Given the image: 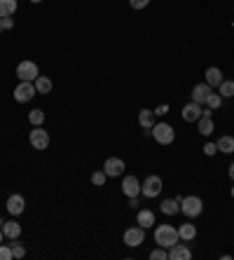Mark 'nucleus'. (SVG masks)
<instances>
[{"label":"nucleus","mask_w":234,"mask_h":260,"mask_svg":"<svg viewBox=\"0 0 234 260\" xmlns=\"http://www.w3.org/2000/svg\"><path fill=\"white\" fill-rule=\"evenodd\" d=\"M145 242V227L141 225H136V227H129L127 232H124V244L131 248H138L141 244Z\"/></svg>","instance_id":"0eeeda50"},{"label":"nucleus","mask_w":234,"mask_h":260,"mask_svg":"<svg viewBox=\"0 0 234 260\" xmlns=\"http://www.w3.org/2000/svg\"><path fill=\"white\" fill-rule=\"evenodd\" d=\"M0 260H14L10 244H0Z\"/></svg>","instance_id":"7c9ffc66"},{"label":"nucleus","mask_w":234,"mask_h":260,"mask_svg":"<svg viewBox=\"0 0 234 260\" xmlns=\"http://www.w3.org/2000/svg\"><path fill=\"white\" fill-rule=\"evenodd\" d=\"M0 31H5V28H2V17H0Z\"/></svg>","instance_id":"58836bf2"},{"label":"nucleus","mask_w":234,"mask_h":260,"mask_svg":"<svg viewBox=\"0 0 234 260\" xmlns=\"http://www.w3.org/2000/svg\"><path fill=\"white\" fill-rule=\"evenodd\" d=\"M129 207H131V208L141 207V204H138V197H129Z\"/></svg>","instance_id":"c9c22d12"},{"label":"nucleus","mask_w":234,"mask_h":260,"mask_svg":"<svg viewBox=\"0 0 234 260\" xmlns=\"http://www.w3.org/2000/svg\"><path fill=\"white\" fill-rule=\"evenodd\" d=\"M35 94H38V91H35V85H33V82H19V85H17V89H14V101H19V104H28Z\"/></svg>","instance_id":"423d86ee"},{"label":"nucleus","mask_w":234,"mask_h":260,"mask_svg":"<svg viewBox=\"0 0 234 260\" xmlns=\"http://www.w3.org/2000/svg\"><path fill=\"white\" fill-rule=\"evenodd\" d=\"M204 153H206L208 157H213L216 153H218V148H216V143H206L204 145Z\"/></svg>","instance_id":"473e14b6"},{"label":"nucleus","mask_w":234,"mask_h":260,"mask_svg":"<svg viewBox=\"0 0 234 260\" xmlns=\"http://www.w3.org/2000/svg\"><path fill=\"white\" fill-rule=\"evenodd\" d=\"M152 136H155L157 143L169 145V143H173V139H176V129H173L171 124H167V122H159V124L152 127Z\"/></svg>","instance_id":"f03ea898"},{"label":"nucleus","mask_w":234,"mask_h":260,"mask_svg":"<svg viewBox=\"0 0 234 260\" xmlns=\"http://www.w3.org/2000/svg\"><path fill=\"white\" fill-rule=\"evenodd\" d=\"M190 258H192V251H190L187 244L176 242V244L169 248V260H190Z\"/></svg>","instance_id":"9b49d317"},{"label":"nucleus","mask_w":234,"mask_h":260,"mask_svg":"<svg viewBox=\"0 0 234 260\" xmlns=\"http://www.w3.org/2000/svg\"><path fill=\"white\" fill-rule=\"evenodd\" d=\"M28 122H31L33 127H42V122H45V113H42L40 108L31 110V113H28Z\"/></svg>","instance_id":"a878e982"},{"label":"nucleus","mask_w":234,"mask_h":260,"mask_svg":"<svg viewBox=\"0 0 234 260\" xmlns=\"http://www.w3.org/2000/svg\"><path fill=\"white\" fill-rule=\"evenodd\" d=\"M222 82V73L220 68H216V66H211V68H206V85L213 89V87H220Z\"/></svg>","instance_id":"dca6fc26"},{"label":"nucleus","mask_w":234,"mask_h":260,"mask_svg":"<svg viewBox=\"0 0 234 260\" xmlns=\"http://www.w3.org/2000/svg\"><path fill=\"white\" fill-rule=\"evenodd\" d=\"M150 258L152 260H169V248L164 246H157L152 253H150Z\"/></svg>","instance_id":"c85d7f7f"},{"label":"nucleus","mask_w":234,"mask_h":260,"mask_svg":"<svg viewBox=\"0 0 234 260\" xmlns=\"http://www.w3.org/2000/svg\"><path fill=\"white\" fill-rule=\"evenodd\" d=\"M10 248H12V258H24V256H26V248H24V244H19L17 239H12Z\"/></svg>","instance_id":"cd10ccee"},{"label":"nucleus","mask_w":234,"mask_h":260,"mask_svg":"<svg viewBox=\"0 0 234 260\" xmlns=\"http://www.w3.org/2000/svg\"><path fill=\"white\" fill-rule=\"evenodd\" d=\"M38 75H40V70L33 61H21V64L17 66V78L21 80V82H35Z\"/></svg>","instance_id":"39448f33"},{"label":"nucleus","mask_w":234,"mask_h":260,"mask_svg":"<svg viewBox=\"0 0 234 260\" xmlns=\"http://www.w3.org/2000/svg\"><path fill=\"white\" fill-rule=\"evenodd\" d=\"M138 124H141L143 129H152V127H155V110L143 108V110L138 113Z\"/></svg>","instance_id":"2eb2a0df"},{"label":"nucleus","mask_w":234,"mask_h":260,"mask_svg":"<svg viewBox=\"0 0 234 260\" xmlns=\"http://www.w3.org/2000/svg\"><path fill=\"white\" fill-rule=\"evenodd\" d=\"M31 2H42V0H31Z\"/></svg>","instance_id":"ea45409f"},{"label":"nucleus","mask_w":234,"mask_h":260,"mask_svg":"<svg viewBox=\"0 0 234 260\" xmlns=\"http://www.w3.org/2000/svg\"><path fill=\"white\" fill-rule=\"evenodd\" d=\"M181 115H183V120H185V122H197V120L201 117V105L192 101V104H187L185 108H183Z\"/></svg>","instance_id":"ddd939ff"},{"label":"nucleus","mask_w":234,"mask_h":260,"mask_svg":"<svg viewBox=\"0 0 234 260\" xmlns=\"http://www.w3.org/2000/svg\"><path fill=\"white\" fill-rule=\"evenodd\" d=\"M136 225H141V227H152L155 225V213L150 211V208H141L138 211V216H136Z\"/></svg>","instance_id":"4468645a"},{"label":"nucleus","mask_w":234,"mask_h":260,"mask_svg":"<svg viewBox=\"0 0 234 260\" xmlns=\"http://www.w3.org/2000/svg\"><path fill=\"white\" fill-rule=\"evenodd\" d=\"M2 237H5V234H2V227H0V244H2Z\"/></svg>","instance_id":"4c0bfd02"},{"label":"nucleus","mask_w":234,"mask_h":260,"mask_svg":"<svg viewBox=\"0 0 234 260\" xmlns=\"http://www.w3.org/2000/svg\"><path fill=\"white\" fill-rule=\"evenodd\" d=\"M28 139H31V145H33L35 150H47V145H50V134L42 129V127H33Z\"/></svg>","instance_id":"6e6552de"},{"label":"nucleus","mask_w":234,"mask_h":260,"mask_svg":"<svg viewBox=\"0 0 234 260\" xmlns=\"http://www.w3.org/2000/svg\"><path fill=\"white\" fill-rule=\"evenodd\" d=\"M230 178H232V181H234V162H232V164H230Z\"/></svg>","instance_id":"e433bc0d"},{"label":"nucleus","mask_w":234,"mask_h":260,"mask_svg":"<svg viewBox=\"0 0 234 260\" xmlns=\"http://www.w3.org/2000/svg\"><path fill=\"white\" fill-rule=\"evenodd\" d=\"M105 178H108V176H105V171H94V173H91V183H94V185H99V188L105 183Z\"/></svg>","instance_id":"c756f323"},{"label":"nucleus","mask_w":234,"mask_h":260,"mask_svg":"<svg viewBox=\"0 0 234 260\" xmlns=\"http://www.w3.org/2000/svg\"><path fill=\"white\" fill-rule=\"evenodd\" d=\"M232 199H234V185H232Z\"/></svg>","instance_id":"a19ab883"},{"label":"nucleus","mask_w":234,"mask_h":260,"mask_svg":"<svg viewBox=\"0 0 234 260\" xmlns=\"http://www.w3.org/2000/svg\"><path fill=\"white\" fill-rule=\"evenodd\" d=\"M33 85H35V91H38V94H50V91H52V87H54L52 80L45 78V75H38Z\"/></svg>","instance_id":"4be33fe9"},{"label":"nucleus","mask_w":234,"mask_h":260,"mask_svg":"<svg viewBox=\"0 0 234 260\" xmlns=\"http://www.w3.org/2000/svg\"><path fill=\"white\" fill-rule=\"evenodd\" d=\"M162 190H164V185H162V178H159V176H148V178L141 183V195L148 197V199H155Z\"/></svg>","instance_id":"20e7f679"},{"label":"nucleus","mask_w":234,"mask_h":260,"mask_svg":"<svg viewBox=\"0 0 234 260\" xmlns=\"http://www.w3.org/2000/svg\"><path fill=\"white\" fill-rule=\"evenodd\" d=\"M181 211V202H176V199H167V202H162V213H167V216H176Z\"/></svg>","instance_id":"5701e85b"},{"label":"nucleus","mask_w":234,"mask_h":260,"mask_svg":"<svg viewBox=\"0 0 234 260\" xmlns=\"http://www.w3.org/2000/svg\"><path fill=\"white\" fill-rule=\"evenodd\" d=\"M211 87H208V85H197L195 89H192V101H195V104H206V99H208V94H211Z\"/></svg>","instance_id":"f3484780"},{"label":"nucleus","mask_w":234,"mask_h":260,"mask_svg":"<svg viewBox=\"0 0 234 260\" xmlns=\"http://www.w3.org/2000/svg\"><path fill=\"white\" fill-rule=\"evenodd\" d=\"M155 242H157V246L171 248L176 242H181V237H178V230H176L173 225H157L155 227Z\"/></svg>","instance_id":"f257e3e1"},{"label":"nucleus","mask_w":234,"mask_h":260,"mask_svg":"<svg viewBox=\"0 0 234 260\" xmlns=\"http://www.w3.org/2000/svg\"><path fill=\"white\" fill-rule=\"evenodd\" d=\"M2 28H5V31H10V28H14V21L10 19V17H2Z\"/></svg>","instance_id":"72a5a7b5"},{"label":"nucleus","mask_w":234,"mask_h":260,"mask_svg":"<svg viewBox=\"0 0 234 260\" xmlns=\"http://www.w3.org/2000/svg\"><path fill=\"white\" fill-rule=\"evenodd\" d=\"M218 94H220L222 99H230V96H234V82H232V80H222L220 87H218Z\"/></svg>","instance_id":"393cba45"},{"label":"nucleus","mask_w":234,"mask_h":260,"mask_svg":"<svg viewBox=\"0 0 234 260\" xmlns=\"http://www.w3.org/2000/svg\"><path fill=\"white\" fill-rule=\"evenodd\" d=\"M124 159H119V157H110V159H105L103 164V171L108 178H117V176H122L124 173Z\"/></svg>","instance_id":"1a4fd4ad"},{"label":"nucleus","mask_w":234,"mask_h":260,"mask_svg":"<svg viewBox=\"0 0 234 260\" xmlns=\"http://www.w3.org/2000/svg\"><path fill=\"white\" fill-rule=\"evenodd\" d=\"M167 110H169V105H159L155 110V115H167Z\"/></svg>","instance_id":"f704fd0d"},{"label":"nucleus","mask_w":234,"mask_h":260,"mask_svg":"<svg viewBox=\"0 0 234 260\" xmlns=\"http://www.w3.org/2000/svg\"><path fill=\"white\" fill-rule=\"evenodd\" d=\"M216 148H218V153L232 155L234 153V136H220V139H218V143H216Z\"/></svg>","instance_id":"aec40b11"},{"label":"nucleus","mask_w":234,"mask_h":260,"mask_svg":"<svg viewBox=\"0 0 234 260\" xmlns=\"http://www.w3.org/2000/svg\"><path fill=\"white\" fill-rule=\"evenodd\" d=\"M148 2H150V0H129V5L134 10H143V7H148Z\"/></svg>","instance_id":"2f4dec72"},{"label":"nucleus","mask_w":234,"mask_h":260,"mask_svg":"<svg viewBox=\"0 0 234 260\" xmlns=\"http://www.w3.org/2000/svg\"><path fill=\"white\" fill-rule=\"evenodd\" d=\"M122 192L127 197H138L141 195V181L136 176H124L122 181Z\"/></svg>","instance_id":"9d476101"},{"label":"nucleus","mask_w":234,"mask_h":260,"mask_svg":"<svg viewBox=\"0 0 234 260\" xmlns=\"http://www.w3.org/2000/svg\"><path fill=\"white\" fill-rule=\"evenodd\" d=\"M24 208H26V199L21 195H10L7 199V211L12 213V216H19V213H24Z\"/></svg>","instance_id":"f8f14e48"},{"label":"nucleus","mask_w":234,"mask_h":260,"mask_svg":"<svg viewBox=\"0 0 234 260\" xmlns=\"http://www.w3.org/2000/svg\"><path fill=\"white\" fill-rule=\"evenodd\" d=\"M220 104H222V96L220 94H216V91H211V94H208V99H206V105L211 108V110H218Z\"/></svg>","instance_id":"bb28decb"},{"label":"nucleus","mask_w":234,"mask_h":260,"mask_svg":"<svg viewBox=\"0 0 234 260\" xmlns=\"http://www.w3.org/2000/svg\"><path fill=\"white\" fill-rule=\"evenodd\" d=\"M197 129H199L201 136H211L213 129H216V127H213V120H211L208 115H201L199 120H197Z\"/></svg>","instance_id":"a211bd4d"},{"label":"nucleus","mask_w":234,"mask_h":260,"mask_svg":"<svg viewBox=\"0 0 234 260\" xmlns=\"http://www.w3.org/2000/svg\"><path fill=\"white\" fill-rule=\"evenodd\" d=\"M17 12V0H0V17H12Z\"/></svg>","instance_id":"b1692460"},{"label":"nucleus","mask_w":234,"mask_h":260,"mask_svg":"<svg viewBox=\"0 0 234 260\" xmlns=\"http://www.w3.org/2000/svg\"><path fill=\"white\" fill-rule=\"evenodd\" d=\"M178 237H181L183 242H192L197 237V227L192 223H183L181 227H178Z\"/></svg>","instance_id":"412c9836"},{"label":"nucleus","mask_w":234,"mask_h":260,"mask_svg":"<svg viewBox=\"0 0 234 260\" xmlns=\"http://www.w3.org/2000/svg\"><path fill=\"white\" fill-rule=\"evenodd\" d=\"M2 234L7 237V239H19V234H21V225L17 221H7L2 225Z\"/></svg>","instance_id":"6ab92c4d"},{"label":"nucleus","mask_w":234,"mask_h":260,"mask_svg":"<svg viewBox=\"0 0 234 260\" xmlns=\"http://www.w3.org/2000/svg\"><path fill=\"white\" fill-rule=\"evenodd\" d=\"M204 211V202L199 197H183L181 202V213H185L187 218H197Z\"/></svg>","instance_id":"7ed1b4c3"}]
</instances>
